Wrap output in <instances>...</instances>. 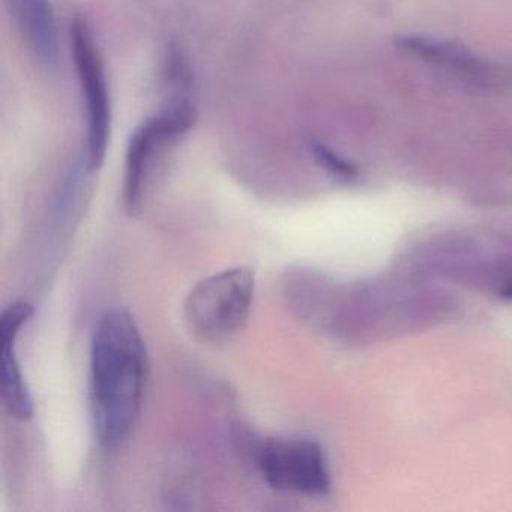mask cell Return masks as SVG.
Wrapping results in <instances>:
<instances>
[{"mask_svg": "<svg viewBox=\"0 0 512 512\" xmlns=\"http://www.w3.org/2000/svg\"><path fill=\"white\" fill-rule=\"evenodd\" d=\"M149 358L134 317L122 308L98 320L91 347V410L98 442L118 448L136 427L145 398Z\"/></svg>", "mask_w": 512, "mask_h": 512, "instance_id": "1", "label": "cell"}, {"mask_svg": "<svg viewBox=\"0 0 512 512\" xmlns=\"http://www.w3.org/2000/svg\"><path fill=\"white\" fill-rule=\"evenodd\" d=\"M254 289L256 280L247 266L203 278L185 299V322L191 334L208 344L232 340L247 325Z\"/></svg>", "mask_w": 512, "mask_h": 512, "instance_id": "2", "label": "cell"}, {"mask_svg": "<svg viewBox=\"0 0 512 512\" xmlns=\"http://www.w3.org/2000/svg\"><path fill=\"white\" fill-rule=\"evenodd\" d=\"M196 119L190 101H175L134 131L125 157L124 203L128 214H136L142 206L155 161L194 127Z\"/></svg>", "mask_w": 512, "mask_h": 512, "instance_id": "3", "label": "cell"}, {"mask_svg": "<svg viewBox=\"0 0 512 512\" xmlns=\"http://www.w3.org/2000/svg\"><path fill=\"white\" fill-rule=\"evenodd\" d=\"M257 466L269 487L287 493L322 496L331 487L319 443L311 439H266L254 449Z\"/></svg>", "mask_w": 512, "mask_h": 512, "instance_id": "4", "label": "cell"}, {"mask_svg": "<svg viewBox=\"0 0 512 512\" xmlns=\"http://www.w3.org/2000/svg\"><path fill=\"white\" fill-rule=\"evenodd\" d=\"M71 50L88 116V166L98 170L106 160L112 133V104L100 50L89 26L76 20L71 28Z\"/></svg>", "mask_w": 512, "mask_h": 512, "instance_id": "5", "label": "cell"}, {"mask_svg": "<svg viewBox=\"0 0 512 512\" xmlns=\"http://www.w3.org/2000/svg\"><path fill=\"white\" fill-rule=\"evenodd\" d=\"M7 5L35 61L53 70L58 65L59 40L52 0H7Z\"/></svg>", "mask_w": 512, "mask_h": 512, "instance_id": "6", "label": "cell"}, {"mask_svg": "<svg viewBox=\"0 0 512 512\" xmlns=\"http://www.w3.org/2000/svg\"><path fill=\"white\" fill-rule=\"evenodd\" d=\"M17 338H0L2 401L13 418L28 421L34 416V400L16 352Z\"/></svg>", "mask_w": 512, "mask_h": 512, "instance_id": "7", "label": "cell"}, {"mask_svg": "<svg viewBox=\"0 0 512 512\" xmlns=\"http://www.w3.org/2000/svg\"><path fill=\"white\" fill-rule=\"evenodd\" d=\"M398 46L424 61L433 62L448 70L469 74V76L484 73L481 62L461 44L427 37H401L398 40Z\"/></svg>", "mask_w": 512, "mask_h": 512, "instance_id": "8", "label": "cell"}, {"mask_svg": "<svg viewBox=\"0 0 512 512\" xmlns=\"http://www.w3.org/2000/svg\"><path fill=\"white\" fill-rule=\"evenodd\" d=\"M310 149L317 164H319L322 169H325L326 172L331 173V175L341 179H352L355 178L356 173H358V170H356L353 164L341 158L340 155L335 154L332 149H329L328 146L323 145V143H311Z\"/></svg>", "mask_w": 512, "mask_h": 512, "instance_id": "9", "label": "cell"}, {"mask_svg": "<svg viewBox=\"0 0 512 512\" xmlns=\"http://www.w3.org/2000/svg\"><path fill=\"white\" fill-rule=\"evenodd\" d=\"M34 316V307L28 302H16L2 311L0 316V338H19L23 326Z\"/></svg>", "mask_w": 512, "mask_h": 512, "instance_id": "10", "label": "cell"}, {"mask_svg": "<svg viewBox=\"0 0 512 512\" xmlns=\"http://www.w3.org/2000/svg\"><path fill=\"white\" fill-rule=\"evenodd\" d=\"M503 298H512V283L508 284L505 289L502 290Z\"/></svg>", "mask_w": 512, "mask_h": 512, "instance_id": "11", "label": "cell"}]
</instances>
